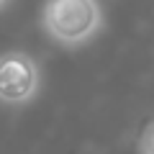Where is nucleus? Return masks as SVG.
Instances as JSON below:
<instances>
[{
    "label": "nucleus",
    "mask_w": 154,
    "mask_h": 154,
    "mask_svg": "<svg viewBox=\"0 0 154 154\" xmlns=\"http://www.w3.org/2000/svg\"><path fill=\"white\" fill-rule=\"evenodd\" d=\"M41 69L38 62L26 51L0 54V103L3 105H26L38 95Z\"/></svg>",
    "instance_id": "f03ea898"
},
{
    "label": "nucleus",
    "mask_w": 154,
    "mask_h": 154,
    "mask_svg": "<svg viewBox=\"0 0 154 154\" xmlns=\"http://www.w3.org/2000/svg\"><path fill=\"white\" fill-rule=\"evenodd\" d=\"M139 154H154V121L139 136Z\"/></svg>",
    "instance_id": "7ed1b4c3"
},
{
    "label": "nucleus",
    "mask_w": 154,
    "mask_h": 154,
    "mask_svg": "<svg viewBox=\"0 0 154 154\" xmlns=\"http://www.w3.org/2000/svg\"><path fill=\"white\" fill-rule=\"evenodd\" d=\"M105 26L100 0H46L41 8V28L64 49L90 44Z\"/></svg>",
    "instance_id": "f257e3e1"
},
{
    "label": "nucleus",
    "mask_w": 154,
    "mask_h": 154,
    "mask_svg": "<svg viewBox=\"0 0 154 154\" xmlns=\"http://www.w3.org/2000/svg\"><path fill=\"white\" fill-rule=\"evenodd\" d=\"M0 5H5V0H0Z\"/></svg>",
    "instance_id": "20e7f679"
}]
</instances>
